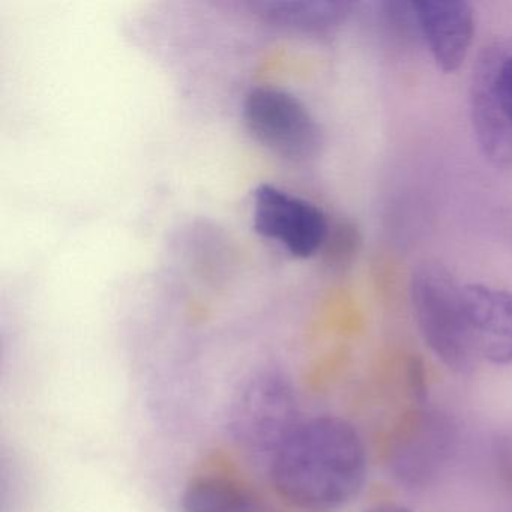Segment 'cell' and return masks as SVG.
<instances>
[{
	"label": "cell",
	"instance_id": "obj_1",
	"mask_svg": "<svg viewBox=\"0 0 512 512\" xmlns=\"http://www.w3.org/2000/svg\"><path fill=\"white\" fill-rule=\"evenodd\" d=\"M275 491L304 512H335L352 502L368 475L358 428L334 415L301 419L268 463Z\"/></svg>",
	"mask_w": 512,
	"mask_h": 512
},
{
	"label": "cell",
	"instance_id": "obj_2",
	"mask_svg": "<svg viewBox=\"0 0 512 512\" xmlns=\"http://www.w3.org/2000/svg\"><path fill=\"white\" fill-rule=\"evenodd\" d=\"M413 320L430 352L448 370L467 376L482 361L467 316L464 284L437 262L419 263L409 286Z\"/></svg>",
	"mask_w": 512,
	"mask_h": 512
},
{
	"label": "cell",
	"instance_id": "obj_3",
	"mask_svg": "<svg viewBox=\"0 0 512 512\" xmlns=\"http://www.w3.org/2000/svg\"><path fill=\"white\" fill-rule=\"evenodd\" d=\"M299 421L298 401L289 380L277 371H262L236 391L227 428L239 448L268 466Z\"/></svg>",
	"mask_w": 512,
	"mask_h": 512
},
{
	"label": "cell",
	"instance_id": "obj_4",
	"mask_svg": "<svg viewBox=\"0 0 512 512\" xmlns=\"http://www.w3.org/2000/svg\"><path fill=\"white\" fill-rule=\"evenodd\" d=\"M242 116L254 140L284 160L304 163L320 154L322 127L310 109L290 92L272 86L251 89Z\"/></svg>",
	"mask_w": 512,
	"mask_h": 512
},
{
	"label": "cell",
	"instance_id": "obj_5",
	"mask_svg": "<svg viewBox=\"0 0 512 512\" xmlns=\"http://www.w3.org/2000/svg\"><path fill=\"white\" fill-rule=\"evenodd\" d=\"M254 230L278 242L298 259H310L323 250L331 224L325 212L275 185L263 184L254 191Z\"/></svg>",
	"mask_w": 512,
	"mask_h": 512
},
{
	"label": "cell",
	"instance_id": "obj_6",
	"mask_svg": "<svg viewBox=\"0 0 512 512\" xmlns=\"http://www.w3.org/2000/svg\"><path fill=\"white\" fill-rule=\"evenodd\" d=\"M454 446L455 428L448 416L419 409L398 427L389 451V467L398 481L422 487L442 472Z\"/></svg>",
	"mask_w": 512,
	"mask_h": 512
},
{
	"label": "cell",
	"instance_id": "obj_7",
	"mask_svg": "<svg viewBox=\"0 0 512 512\" xmlns=\"http://www.w3.org/2000/svg\"><path fill=\"white\" fill-rule=\"evenodd\" d=\"M418 32L430 50L434 64L443 73L460 70L472 49L476 17L464 0L412 2Z\"/></svg>",
	"mask_w": 512,
	"mask_h": 512
},
{
	"label": "cell",
	"instance_id": "obj_8",
	"mask_svg": "<svg viewBox=\"0 0 512 512\" xmlns=\"http://www.w3.org/2000/svg\"><path fill=\"white\" fill-rule=\"evenodd\" d=\"M464 301L481 359L497 367L512 365V292L469 283Z\"/></svg>",
	"mask_w": 512,
	"mask_h": 512
},
{
	"label": "cell",
	"instance_id": "obj_9",
	"mask_svg": "<svg viewBox=\"0 0 512 512\" xmlns=\"http://www.w3.org/2000/svg\"><path fill=\"white\" fill-rule=\"evenodd\" d=\"M494 52L479 59L470 88V115L479 148L496 164H512V124L500 109L491 85Z\"/></svg>",
	"mask_w": 512,
	"mask_h": 512
},
{
	"label": "cell",
	"instance_id": "obj_10",
	"mask_svg": "<svg viewBox=\"0 0 512 512\" xmlns=\"http://www.w3.org/2000/svg\"><path fill=\"white\" fill-rule=\"evenodd\" d=\"M262 22L274 28L302 35H326L340 28L353 4L335 0L307 2H257L251 5Z\"/></svg>",
	"mask_w": 512,
	"mask_h": 512
},
{
	"label": "cell",
	"instance_id": "obj_11",
	"mask_svg": "<svg viewBox=\"0 0 512 512\" xmlns=\"http://www.w3.org/2000/svg\"><path fill=\"white\" fill-rule=\"evenodd\" d=\"M184 512H254L256 499L235 479L221 475L197 476L182 493Z\"/></svg>",
	"mask_w": 512,
	"mask_h": 512
},
{
	"label": "cell",
	"instance_id": "obj_12",
	"mask_svg": "<svg viewBox=\"0 0 512 512\" xmlns=\"http://www.w3.org/2000/svg\"><path fill=\"white\" fill-rule=\"evenodd\" d=\"M491 85L500 109L512 124V56H497L494 53Z\"/></svg>",
	"mask_w": 512,
	"mask_h": 512
},
{
	"label": "cell",
	"instance_id": "obj_13",
	"mask_svg": "<svg viewBox=\"0 0 512 512\" xmlns=\"http://www.w3.org/2000/svg\"><path fill=\"white\" fill-rule=\"evenodd\" d=\"M335 229L337 230L334 232V229L331 227L328 241H326L323 250L329 248V253H332V260L344 262V260L349 259L355 253L359 238L352 226L343 224V226L335 227Z\"/></svg>",
	"mask_w": 512,
	"mask_h": 512
},
{
	"label": "cell",
	"instance_id": "obj_14",
	"mask_svg": "<svg viewBox=\"0 0 512 512\" xmlns=\"http://www.w3.org/2000/svg\"><path fill=\"white\" fill-rule=\"evenodd\" d=\"M407 388L413 400L424 404L428 398L427 371L424 362L418 356H412L406 365Z\"/></svg>",
	"mask_w": 512,
	"mask_h": 512
},
{
	"label": "cell",
	"instance_id": "obj_15",
	"mask_svg": "<svg viewBox=\"0 0 512 512\" xmlns=\"http://www.w3.org/2000/svg\"><path fill=\"white\" fill-rule=\"evenodd\" d=\"M365 512H413L412 509L406 508V506L398 505V503L383 502L377 503V505L371 506Z\"/></svg>",
	"mask_w": 512,
	"mask_h": 512
}]
</instances>
